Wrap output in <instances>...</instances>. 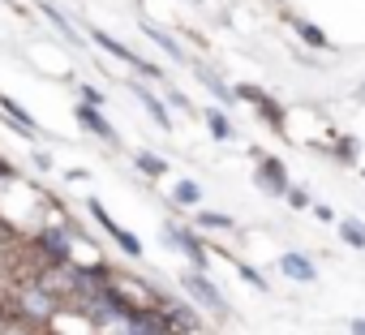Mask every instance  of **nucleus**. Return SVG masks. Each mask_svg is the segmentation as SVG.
I'll use <instances>...</instances> for the list:
<instances>
[{
    "label": "nucleus",
    "instance_id": "obj_19",
    "mask_svg": "<svg viewBox=\"0 0 365 335\" xmlns=\"http://www.w3.org/2000/svg\"><path fill=\"white\" fill-rule=\"evenodd\" d=\"M237 275H241V279H245V284H254V288H258V292H262V288H267V279H262V275H258V271H254V267H245V262H241V267H237Z\"/></svg>",
    "mask_w": 365,
    "mask_h": 335
},
{
    "label": "nucleus",
    "instance_id": "obj_14",
    "mask_svg": "<svg viewBox=\"0 0 365 335\" xmlns=\"http://www.w3.org/2000/svg\"><path fill=\"white\" fill-rule=\"evenodd\" d=\"M172 198H176L180 207H194V202L202 198V190H198L194 181H176V185H172Z\"/></svg>",
    "mask_w": 365,
    "mask_h": 335
},
{
    "label": "nucleus",
    "instance_id": "obj_8",
    "mask_svg": "<svg viewBox=\"0 0 365 335\" xmlns=\"http://www.w3.org/2000/svg\"><path fill=\"white\" fill-rule=\"evenodd\" d=\"M279 271L297 284H314V262L305 254H279Z\"/></svg>",
    "mask_w": 365,
    "mask_h": 335
},
{
    "label": "nucleus",
    "instance_id": "obj_23",
    "mask_svg": "<svg viewBox=\"0 0 365 335\" xmlns=\"http://www.w3.org/2000/svg\"><path fill=\"white\" fill-rule=\"evenodd\" d=\"M348 331H352V335H365V318H352V322H348Z\"/></svg>",
    "mask_w": 365,
    "mask_h": 335
},
{
    "label": "nucleus",
    "instance_id": "obj_17",
    "mask_svg": "<svg viewBox=\"0 0 365 335\" xmlns=\"http://www.w3.org/2000/svg\"><path fill=\"white\" fill-rule=\"evenodd\" d=\"M198 228L220 232V228H232V220H228V215H220V211H202V215H198Z\"/></svg>",
    "mask_w": 365,
    "mask_h": 335
},
{
    "label": "nucleus",
    "instance_id": "obj_7",
    "mask_svg": "<svg viewBox=\"0 0 365 335\" xmlns=\"http://www.w3.org/2000/svg\"><path fill=\"white\" fill-rule=\"evenodd\" d=\"M168 245H176L180 254L194 262V267H207V254H202V245H198V237H194V232H185V228H168Z\"/></svg>",
    "mask_w": 365,
    "mask_h": 335
},
{
    "label": "nucleus",
    "instance_id": "obj_15",
    "mask_svg": "<svg viewBox=\"0 0 365 335\" xmlns=\"http://www.w3.org/2000/svg\"><path fill=\"white\" fill-rule=\"evenodd\" d=\"M292 26H297V35H301V39H305L309 48H331V43H327V35H322V31H318L314 22H292Z\"/></svg>",
    "mask_w": 365,
    "mask_h": 335
},
{
    "label": "nucleus",
    "instance_id": "obj_10",
    "mask_svg": "<svg viewBox=\"0 0 365 335\" xmlns=\"http://www.w3.org/2000/svg\"><path fill=\"white\" fill-rule=\"evenodd\" d=\"M133 95H138V103H142V108L150 112V120H155L159 129H168V125H172V120H168V108H163V103H159V99H155V95H150V91H146L142 82L133 86Z\"/></svg>",
    "mask_w": 365,
    "mask_h": 335
},
{
    "label": "nucleus",
    "instance_id": "obj_6",
    "mask_svg": "<svg viewBox=\"0 0 365 335\" xmlns=\"http://www.w3.org/2000/svg\"><path fill=\"white\" fill-rule=\"evenodd\" d=\"M237 95H241L245 103H254V108L262 112V120H267L271 129H284V112H279V103H275V99H267V95H262L258 86H237Z\"/></svg>",
    "mask_w": 365,
    "mask_h": 335
},
{
    "label": "nucleus",
    "instance_id": "obj_2",
    "mask_svg": "<svg viewBox=\"0 0 365 335\" xmlns=\"http://www.w3.org/2000/svg\"><path fill=\"white\" fill-rule=\"evenodd\" d=\"M91 215H95V224H99V228H103V232H108V237H112V241L129 254V258H138V254H142V241H138L133 232H125V228H120V224L103 211V202H99V198H91Z\"/></svg>",
    "mask_w": 365,
    "mask_h": 335
},
{
    "label": "nucleus",
    "instance_id": "obj_4",
    "mask_svg": "<svg viewBox=\"0 0 365 335\" xmlns=\"http://www.w3.org/2000/svg\"><path fill=\"white\" fill-rule=\"evenodd\" d=\"M35 245H39V254H48V267L73 258V254H69V232H65V228H39Z\"/></svg>",
    "mask_w": 365,
    "mask_h": 335
},
{
    "label": "nucleus",
    "instance_id": "obj_24",
    "mask_svg": "<svg viewBox=\"0 0 365 335\" xmlns=\"http://www.w3.org/2000/svg\"><path fill=\"white\" fill-rule=\"evenodd\" d=\"M356 99H361V103H365V82H361V91H356Z\"/></svg>",
    "mask_w": 365,
    "mask_h": 335
},
{
    "label": "nucleus",
    "instance_id": "obj_16",
    "mask_svg": "<svg viewBox=\"0 0 365 335\" xmlns=\"http://www.w3.org/2000/svg\"><path fill=\"white\" fill-rule=\"evenodd\" d=\"M207 125H211V133H215L220 142H228V138H232V125H228V116H224V112H207Z\"/></svg>",
    "mask_w": 365,
    "mask_h": 335
},
{
    "label": "nucleus",
    "instance_id": "obj_9",
    "mask_svg": "<svg viewBox=\"0 0 365 335\" xmlns=\"http://www.w3.org/2000/svg\"><path fill=\"white\" fill-rule=\"evenodd\" d=\"M78 120H82V125H86L95 138H103V142H116V129H112V125L99 116V108H95V103H82V108H78Z\"/></svg>",
    "mask_w": 365,
    "mask_h": 335
},
{
    "label": "nucleus",
    "instance_id": "obj_21",
    "mask_svg": "<svg viewBox=\"0 0 365 335\" xmlns=\"http://www.w3.org/2000/svg\"><path fill=\"white\" fill-rule=\"evenodd\" d=\"M202 78H207V86H211V91H215V95H220V103H228V99H232V91H224V86H220V82H215V78H211V73H202Z\"/></svg>",
    "mask_w": 365,
    "mask_h": 335
},
{
    "label": "nucleus",
    "instance_id": "obj_3",
    "mask_svg": "<svg viewBox=\"0 0 365 335\" xmlns=\"http://www.w3.org/2000/svg\"><path fill=\"white\" fill-rule=\"evenodd\" d=\"M254 185L262 190V194H284L288 190V168L279 163V159H271V155H258V172H254Z\"/></svg>",
    "mask_w": 365,
    "mask_h": 335
},
{
    "label": "nucleus",
    "instance_id": "obj_13",
    "mask_svg": "<svg viewBox=\"0 0 365 335\" xmlns=\"http://www.w3.org/2000/svg\"><path fill=\"white\" fill-rule=\"evenodd\" d=\"M339 237H344L352 249H365V224H361V220H352V215H348V220L339 224Z\"/></svg>",
    "mask_w": 365,
    "mask_h": 335
},
{
    "label": "nucleus",
    "instance_id": "obj_25",
    "mask_svg": "<svg viewBox=\"0 0 365 335\" xmlns=\"http://www.w3.org/2000/svg\"><path fill=\"white\" fill-rule=\"evenodd\" d=\"M9 335H31V331H9Z\"/></svg>",
    "mask_w": 365,
    "mask_h": 335
},
{
    "label": "nucleus",
    "instance_id": "obj_12",
    "mask_svg": "<svg viewBox=\"0 0 365 335\" xmlns=\"http://www.w3.org/2000/svg\"><path fill=\"white\" fill-rule=\"evenodd\" d=\"M133 163H138V172H146V177H163V172H168V163H163L155 150H138Z\"/></svg>",
    "mask_w": 365,
    "mask_h": 335
},
{
    "label": "nucleus",
    "instance_id": "obj_11",
    "mask_svg": "<svg viewBox=\"0 0 365 335\" xmlns=\"http://www.w3.org/2000/svg\"><path fill=\"white\" fill-rule=\"evenodd\" d=\"M0 112L14 120V129H18V133H35V120H31V112H26L18 99H0Z\"/></svg>",
    "mask_w": 365,
    "mask_h": 335
},
{
    "label": "nucleus",
    "instance_id": "obj_22",
    "mask_svg": "<svg viewBox=\"0 0 365 335\" xmlns=\"http://www.w3.org/2000/svg\"><path fill=\"white\" fill-rule=\"evenodd\" d=\"M82 103H95V108H99V103H103V91H95V86H82Z\"/></svg>",
    "mask_w": 365,
    "mask_h": 335
},
{
    "label": "nucleus",
    "instance_id": "obj_1",
    "mask_svg": "<svg viewBox=\"0 0 365 335\" xmlns=\"http://www.w3.org/2000/svg\"><path fill=\"white\" fill-rule=\"evenodd\" d=\"M180 288H185L202 309H211L215 318H228V301H224V292L207 279V275H198V271H190V275H180Z\"/></svg>",
    "mask_w": 365,
    "mask_h": 335
},
{
    "label": "nucleus",
    "instance_id": "obj_18",
    "mask_svg": "<svg viewBox=\"0 0 365 335\" xmlns=\"http://www.w3.org/2000/svg\"><path fill=\"white\" fill-rule=\"evenodd\" d=\"M146 35H150V39H155L168 56H176V61H180V48H176V39H172V35H163V31H155V26H146Z\"/></svg>",
    "mask_w": 365,
    "mask_h": 335
},
{
    "label": "nucleus",
    "instance_id": "obj_5",
    "mask_svg": "<svg viewBox=\"0 0 365 335\" xmlns=\"http://www.w3.org/2000/svg\"><path fill=\"white\" fill-rule=\"evenodd\" d=\"M95 43H99V48H103L108 56H116V61H125V65H133V69H142L146 78H159V69H155V65H146L142 56H133V52H129V48L120 43V39H112L108 31H95Z\"/></svg>",
    "mask_w": 365,
    "mask_h": 335
},
{
    "label": "nucleus",
    "instance_id": "obj_20",
    "mask_svg": "<svg viewBox=\"0 0 365 335\" xmlns=\"http://www.w3.org/2000/svg\"><path fill=\"white\" fill-rule=\"evenodd\" d=\"M284 194H288V202H292L297 211H301V207H309V194H305V190H284Z\"/></svg>",
    "mask_w": 365,
    "mask_h": 335
}]
</instances>
